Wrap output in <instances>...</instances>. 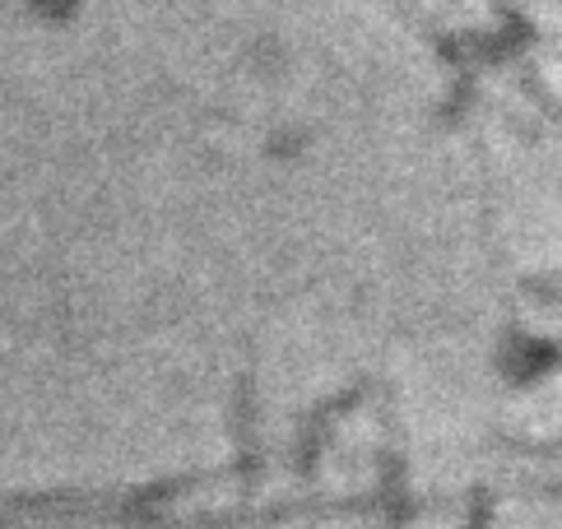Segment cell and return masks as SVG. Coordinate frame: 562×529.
Here are the masks:
<instances>
[{
  "label": "cell",
  "instance_id": "1",
  "mask_svg": "<svg viewBox=\"0 0 562 529\" xmlns=\"http://www.w3.org/2000/svg\"><path fill=\"white\" fill-rule=\"evenodd\" d=\"M158 529V525H154ZM172 529H562V479H520L474 497L447 516L381 520V516H270L224 525H172Z\"/></svg>",
  "mask_w": 562,
  "mask_h": 529
}]
</instances>
